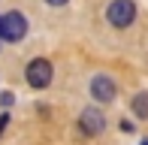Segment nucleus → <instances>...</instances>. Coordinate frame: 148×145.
Instances as JSON below:
<instances>
[{"mask_svg": "<svg viewBox=\"0 0 148 145\" xmlns=\"http://www.w3.org/2000/svg\"><path fill=\"white\" fill-rule=\"evenodd\" d=\"M106 18H109V24L118 27V30L130 27L133 18H136V3H133V0H112L109 9H106Z\"/></svg>", "mask_w": 148, "mask_h": 145, "instance_id": "f257e3e1", "label": "nucleus"}, {"mask_svg": "<svg viewBox=\"0 0 148 145\" xmlns=\"http://www.w3.org/2000/svg\"><path fill=\"white\" fill-rule=\"evenodd\" d=\"M24 34H27V18H24L21 12H6V15H0V39L18 42V39H24Z\"/></svg>", "mask_w": 148, "mask_h": 145, "instance_id": "f03ea898", "label": "nucleus"}, {"mask_svg": "<svg viewBox=\"0 0 148 145\" xmlns=\"http://www.w3.org/2000/svg\"><path fill=\"white\" fill-rule=\"evenodd\" d=\"M51 76H55V70H51V64L45 61V57H33V61L27 64V85L30 88H36V91L49 88Z\"/></svg>", "mask_w": 148, "mask_h": 145, "instance_id": "7ed1b4c3", "label": "nucleus"}, {"mask_svg": "<svg viewBox=\"0 0 148 145\" xmlns=\"http://www.w3.org/2000/svg\"><path fill=\"white\" fill-rule=\"evenodd\" d=\"M79 127H82V133L85 136H97V133H103L106 130V115L100 109H85L82 115H79Z\"/></svg>", "mask_w": 148, "mask_h": 145, "instance_id": "20e7f679", "label": "nucleus"}, {"mask_svg": "<svg viewBox=\"0 0 148 145\" xmlns=\"http://www.w3.org/2000/svg\"><path fill=\"white\" fill-rule=\"evenodd\" d=\"M91 97L97 103H112L115 100V82L109 76H94L91 79Z\"/></svg>", "mask_w": 148, "mask_h": 145, "instance_id": "39448f33", "label": "nucleus"}, {"mask_svg": "<svg viewBox=\"0 0 148 145\" xmlns=\"http://www.w3.org/2000/svg\"><path fill=\"white\" fill-rule=\"evenodd\" d=\"M130 109L136 118H148V91H142V94H136L130 100Z\"/></svg>", "mask_w": 148, "mask_h": 145, "instance_id": "423d86ee", "label": "nucleus"}, {"mask_svg": "<svg viewBox=\"0 0 148 145\" xmlns=\"http://www.w3.org/2000/svg\"><path fill=\"white\" fill-rule=\"evenodd\" d=\"M12 100H15V97H12L9 91H6V94H0V103H3V106H12Z\"/></svg>", "mask_w": 148, "mask_h": 145, "instance_id": "0eeeda50", "label": "nucleus"}, {"mask_svg": "<svg viewBox=\"0 0 148 145\" xmlns=\"http://www.w3.org/2000/svg\"><path fill=\"white\" fill-rule=\"evenodd\" d=\"M6 124H9V115H6V112H3V115H0V136H3V130H6Z\"/></svg>", "mask_w": 148, "mask_h": 145, "instance_id": "6e6552de", "label": "nucleus"}, {"mask_svg": "<svg viewBox=\"0 0 148 145\" xmlns=\"http://www.w3.org/2000/svg\"><path fill=\"white\" fill-rule=\"evenodd\" d=\"M45 3H49V6H64L66 0H45Z\"/></svg>", "mask_w": 148, "mask_h": 145, "instance_id": "1a4fd4ad", "label": "nucleus"}, {"mask_svg": "<svg viewBox=\"0 0 148 145\" xmlns=\"http://www.w3.org/2000/svg\"><path fill=\"white\" fill-rule=\"evenodd\" d=\"M142 145H148V139H145V142H142Z\"/></svg>", "mask_w": 148, "mask_h": 145, "instance_id": "9d476101", "label": "nucleus"}]
</instances>
